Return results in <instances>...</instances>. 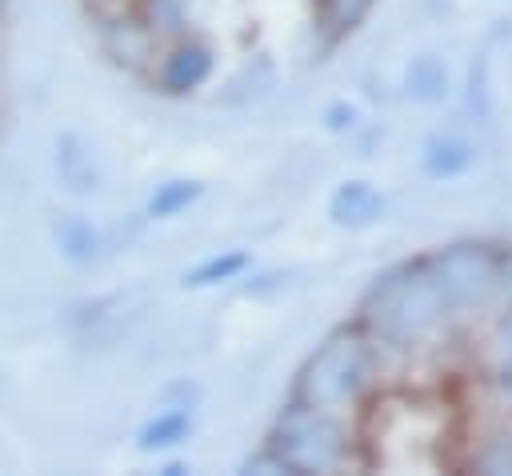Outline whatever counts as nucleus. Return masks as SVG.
<instances>
[{
	"label": "nucleus",
	"instance_id": "obj_12",
	"mask_svg": "<svg viewBox=\"0 0 512 476\" xmlns=\"http://www.w3.org/2000/svg\"><path fill=\"white\" fill-rule=\"evenodd\" d=\"M404 88H408V96L412 100H420V104H440L444 96H448V72H444V64L436 60V56H412V64H408V72H404Z\"/></svg>",
	"mask_w": 512,
	"mask_h": 476
},
{
	"label": "nucleus",
	"instance_id": "obj_17",
	"mask_svg": "<svg viewBox=\"0 0 512 476\" xmlns=\"http://www.w3.org/2000/svg\"><path fill=\"white\" fill-rule=\"evenodd\" d=\"M496 356H500V368L504 372H512V308L504 312V320L496 324Z\"/></svg>",
	"mask_w": 512,
	"mask_h": 476
},
{
	"label": "nucleus",
	"instance_id": "obj_2",
	"mask_svg": "<svg viewBox=\"0 0 512 476\" xmlns=\"http://www.w3.org/2000/svg\"><path fill=\"white\" fill-rule=\"evenodd\" d=\"M376 368V340L352 320L332 328L292 380V400L324 412H340L364 396Z\"/></svg>",
	"mask_w": 512,
	"mask_h": 476
},
{
	"label": "nucleus",
	"instance_id": "obj_14",
	"mask_svg": "<svg viewBox=\"0 0 512 476\" xmlns=\"http://www.w3.org/2000/svg\"><path fill=\"white\" fill-rule=\"evenodd\" d=\"M244 268H248V256H244V252H224V256H212V260H204L200 268H192V272L184 276V284H192V288H204V284L236 280Z\"/></svg>",
	"mask_w": 512,
	"mask_h": 476
},
{
	"label": "nucleus",
	"instance_id": "obj_21",
	"mask_svg": "<svg viewBox=\"0 0 512 476\" xmlns=\"http://www.w3.org/2000/svg\"><path fill=\"white\" fill-rule=\"evenodd\" d=\"M0 8H4V0H0Z\"/></svg>",
	"mask_w": 512,
	"mask_h": 476
},
{
	"label": "nucleus",
	"instance_id": "obj_4",
	"mask_svg": "<svg viewBox=\"0 0 512 476\" xmlns=\"http://www.w3.org/2000/svg\"><path fill=\"white\" fill-rule=\"evenodd\" d=\"M432 268V280L448 304V312H472L500 288V252L492 244L460 240L448 248H436L424 256Z\"/></svg>",
	"mask_w": 512,
	"mask_h": 476
},
{
	"label": "nucleus",
	"instance_id": "obj_15",
	"mask_svg": "<svg viewBox=\"0 0 512 476\" xmlns=\"http://www.w3.org/2000/svg\"><path fill=\"white\" fill-rule=\"evenodd\" d=\"M196 196H200V184H196V180H168V184H160L156 196L148 200V216H176V212H184Z\"/></svg>",
	"mask_w": 512,
	"mask_h": 476
},
{
	"label": "nucleus",
	"instance_id": "obj_8",
	"mask_svg": "<svg viewBox=\"0 0 512 476\" xmlns=\"http://www.w3.org/2000/svg\"><path fill=\"white\" fill-rule=\"evenodd\" d=\"M472 160H476V148L460 136H448V132L428 136L420 148V172L428 180H456L472 168Z\"/></svg>",
	"mask_w": 512,
	"mask_h": 476
},
{
	"label": "nucleus",
	"instance_id": "obj_7",
	"mask_svg": "<svg viewBox=\"0 0 512 476\" xmlns=\"http://www.w3.org/2000/svg\"><path fill=\"white\" fill-rule=\"evenodd\" d=\"M384 212V196L368 184V180H344L332 200H328V216L336 228H348V232H360L368 224H376Z\"/></svg>",
	"mask_w": 512,
	"mask_h": 476
},
{
	"label": "nucleus",
	"instance_id": "obj_5",
	"mask_svg": "<svg viewBox=\"0 0 512 476\" xmlns=\"http://www.w3.org/2000/svg\"><path fill=\"white\" fill-rule=\"evenodd\" d=\"M100 44L128 72H148L156 64V28L132 12L100 16Z\"/></svg>",
	"mask_w": 512,
	"mask_h": 476
},
{
	"label": "nucleus",
	"instance_id": "obj_6",
	"mask_svg": "<svg viewBox=\"0 0 512 476\" xmlns=\"http://www.w3.org/2000/svg\"><path fill=\"white\" fill-rule=\"evenodd\" d=\"M152 68H156L160 92L184 96V92H192V88H200V84L208 80V72H212V48L200 44V40H180V44L168 48V52L160 56V64H152Z\"/></svg>",
	"mask_w": 512,
	"mask_h": 476
},
{
	"label": "nucleus",
	"instance_id": "obj_9",
	"mask_svg": "<svg viewBox=\"0 0 512 476\" xmlns=\"http://www.w3.org/2000/svg\"><path fill=\"white\" fill-rule=\"evenodd\" d=\"M56 172H60L64 188H68V192H80V196L100 184L96 156H92V148H88L76 132H64V136H60V144H56Z\"/></svg>",
	"mask_w": 512,
	"mask_h": 476
},
{
	"label": "nucleus",
	"instance_id": "obj_3",
	"mask_svg": "<svg viewBox=\"0 0 512 476\" xmlns=\"http://www.w3.org/2000/svg\"><path fill=\"white\" fill-rule=\"evenodd\" d=\"M268 448L284 460L288 476H316V472H340L348 464V428L336 420V412L324 408H308L300 400H292L272 432H268Z\"/></svg>",
	"mask_w": 512,
	"mask_h": 476
},
{
	"label": "nucleus",
	"instance_id": "obj_19",
	"mask_svg": "<svg viewBox=\"0 0 512 476\" xmlns=\"http://www.w3.org/2000/svg\"><path fill=\"white\" fill-rule=\"evenodd\" d=\"M496 268H500V288H508V292H512V248H508V252H500V264H496Z\"/></svg>",
	"mask_w": 512,
	"mask_h": 476
},
{
	"label": "nucleus",
	"instance_id": "obj_13",
	"mask_svg": "<svg viewBox=\"0 0 512 476\" xmlns=\"http://www.w3.org/2000/svg\"><path fill=\"white\" fill-rule=\"evenodd\" d=\"M56 240H60V252H64L72 264H88V260H96L100 232H96L84 216H64V220L56 224Z\"/></svg>",
	"mask_w": 512,
	"mask_h": 476
},
{
	"label": "nucleus",
	"instance_id": "obj_11",
	"mask_svg": "<svg viewBox=\"0 0 512 476\" xmlns=\"http://www.w3.org/2000/svg\"><path fill=\"white\" fill-rule=\"evenodd\" d=\"M188 432H192V404L160 408V412L140 428V448H144V452H164V448H176L180 440H188Z\"/></svg>",
	"mask_w": 512,
	"mask_h": 476
},
{
	"label": "nucleus",
	"instance_id": "obj_16",
	"mask_svg": "<svg viewBox=\"0 0 512 476\" xmlns=\"http://www.w3.org/2000/svg\"><path fill=\"white\" fill-rule=\"evenodd\" d=\"M240 468H244V472H260V476H280V472L288 476V468H284V460H280V456H276V452H272L268 444H264V448H260L256 456H248V460H244Z\"/></svg>",
	"mask_w": 512,
	"mask_h": 476
},
{
	"label": "nucleus",
	"instance_id": "obj_1",
	"mask_svg": "<svg viewBox=\"0 0 512 476\" xmlns=\"http://www.w3.org/2000/svg\"><path fill=\"white\" fill-rule=\"evenodd\" d=\"M448 304L432 280V268L424 256L404 260L372 280L356 308V324L376 340L392 348H416L440 332L448 320Z\"/></svg>",
	"mask_w": 512,
	"mask_h": 476
},
{
	"label": "nucleus",
	"instance_id": "obj_20",
	"mask_svg": "<svg viewBox=\"0 0 512 476\" xmlns=\"http://www.w3.org/2000/svg\"><path fill=\"white\" fill-rule=\"evenodd\" d=\"M112 4H120V0H92V8H96L100 16H108V12H112Z\"/></svg>",
	"mask_w": 512,
	"mask_h": 476
},
{
	"label": "nucleus",
	"instance_id": "obj_10",
	"mask_svg": "<svg viewBox=\"0 0 512 476\" xmlns=\"http://www.w3.org/2000/svg\"><path fill=\"white\" fill-rule=\"evenodd\" d=\"M372 4L376 0H312L316 32L324 36V44H340L368 20Z\"/></svg>",
	"mask_w": 512,
	"mask_h": 476
},
{
	"label": "nucleus",
	"instance_id": "obj_18",
	"mask_svg": "<svg viewBox=\"0 0 512 476\" xmlns=\"http://www.w3.org/2000/svg\"><path fill=\"white\" fill-rule=\"evenodd\" d=\"M324 120H328V128H332V132H344V128H352V124H356V108L340 100V104H332V108L324 112Z\"/></svg>",
	"mask_w": 512,
	"mask_h": 476
}]
</instances>
